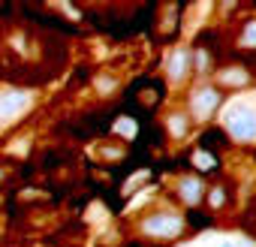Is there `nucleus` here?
I'll use <instances>...</instances> for the list:
<instances>
[{
  "label": "nucleus",
  "instance_id": "nucleus-1",
  "mask_svg": "<svg viewBox=\"0 0 256 247\" xmlns=\"http://www.w3.org/2000/svg\"><path fill=\"white\" fill-rule=\"evenodd\" d=\"M220 124H223V130H226L235 142H241V145L256 142V94L229 100V102L223 106Z\"/></svg>",
  "mask_w": 256,
  "mask_h": 247
},
{
  "label": "nucleus",
  "instance_id": "nucleus-2",
  "mask_svg": "<svg viewBox=\"0 0 256 247\" xmlns=\"http://www.w3.org/2000/svg\"><path fill=\"white\" fill-rule=\"evenodd\" d=\"M181 229H184V217L175 208H157V211L145 214L139 223V232L148 238H175V235H181Z\"/></svg>",
  "mask_w": 256,
  "mask_h": 247
},
{
  "label": "nucleus",
  "instance_id": "nucleus-3",
  "mask_svg": "<svg viewBox=\"0 0 256 247\" xmlns=\"http://www.w3.org/2000/svg\"><path fill=\"white\" fill-rule=\"evenodd\" d=\"M217 108H220V88L211 84V82H199V84L190 90L187 114L196 118V120H208Z\"/></svg>",
  "mask_w": 256,
  "mask_h": 247
},
{
  "label": "nucleus",
  "instance_id": "nucleus-4",
  "mask_svg": "<svg viewBox=\"0 0 256 247\" xmlns=\"http://www.w3.org/2000/svg\"><path fill=\"white\" fill-rule=\"evenodd\" d=\"M193 70V52L187 46H178L166 54V78L169 84H181Z\"/></svg>",
  "mask_w": 256,
  "mask_h": 247
},
{
  "label": "nucleus",
  "instance_id": "nucleus-5",
  "mask_svg": "<svg viewBox=\"0 0 256 247\" xmlns=\"http://www.w3.org/2000/svg\"><path fill=\"white\" fill-rule=\"evenodd\" d=\"M28 106H30V94H28V90H18V88L4 90V94H0V124H10V120L18 118Z\"/></svg>",
  "mask_w": 256,
  "mask_h": 247
},
{
  "label": "nucleus",
  "instance_id": "nucleus-6",
  "mask_svg": "<svg viewBox=\"0 0 256 247\" xmlns=\"http://www.w3.org/2000/svg\"><path fill=\"white\" fill-rule=\"evenodd\" d=\"M175 193H178V199H181L184 205L196 208V205H202V199H205V184H202L199 175H181L178 184H175Z\"/></svg>",
  "mask_w": 256,
  "mask_h": 247
},
{
  "label": "nucleus",
  "instance_id": "nucleus-7",
  "mask_svg": "<svg viewBox=\"0 0 256 247\" xmlns=\"http://www.w3.org/2000/svg\"><path fill=\"white\" fill-rule=\"evenodd\" d=\"M190 124H193V118L187 112H181V108L169 112L166 114V133H169V139H184L190 133Z\"/></svg>",
  "mask_w": 256,
  "mask_h": 247
},
{
  "label": "nucleus",
  "instance_id": "nucleus-8",
  "mask_svg": "<svg viewBox=\"0 0 256 247\" xmlns=\"http://www.w3.org/2000/svg\"><path fill=\"white\" fill-rule=\"evenodd\" d=\"M217 84L244 88V84H250V76H247V70H244V66H226V70H220V72H217Z\"/></svg>",
  "mask_w": 256,
  "mask_h": 247
},
{
  "label": "nucleus",
  "instance_id": "nucleus-9",
  "mask_svg": "<svg viewBox=\"0 0 256 247\" xmlns=\"http://www.w3.org/2000/svg\"><path fill=\"white\" fill-rule=\"evenodd\" d=\"M193 166H199L202 172H208V169H214V166H217V160H214L208 151H193Z\"/></svg>",
  "mask_w": 256,
  "mask_h": 247
},
{
  "label": "nucleus",
  "instance_id": "nucleus-10",
  "mask_svg": "<svg viewBox=\"0 0 256 247\" xmlns=\"http://www.w3.org/2000/svg\"><path fill=\"white\" fill-rule=\"evenodd\" d=\"M241 46H247V48L256 46V22H250V24L244 28V34H241Z\"/></svg>",
  "mask_w": 256,
  "mask_h": 247
},
{
  "label": "nucleus",
  "instance_id": "nucleus-11",
  "mask_svg": "<svg viewBox=\"0 0 256 247\" xmlns=\"http://www.w3.org/2000/svg\"><path fill=\"white\" fill-rule=\"evenodd\" d=\"M226 190L223 187H214V190H208V202H211V208H220L223 202H226V196H223Z\"/></svg>",
  "mask_w": 256,
  "mask_h": 247
}]
</instances>
